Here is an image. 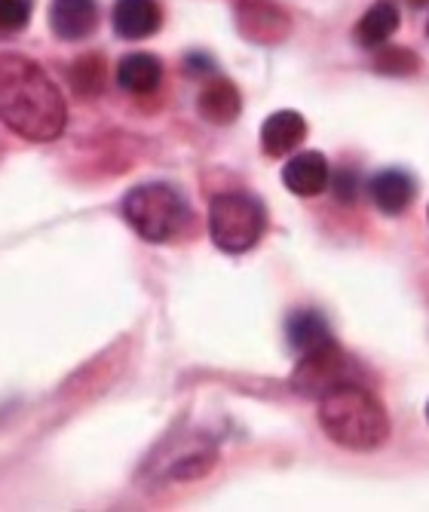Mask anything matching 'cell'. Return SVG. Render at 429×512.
Returning <instances> with one entry per match:
<instances>
[{
  "instance_id": "cell-1",
  "label": "cell",
  "mask_w": 429,
  "mask_h": 512,
  "mask_svg": "<svg viewBox=\"0 0 429 512\" xmlns=\"http://www.w3.org/2000/svg\"><path fill=\"white\" fill-rule=\"evenodd\" d=\"M0 123L28 142H53L68 123L62 92L25 56H0Z\"/></svg>"
},
{
  "instance_id": "cell-2",
  "label": "cell",
  "mask_w": 429,
  "mask_h": 512,
  "mask_svg": "<svg viewBox=\"0 0 429 512\" xmlns=\"http://www.w3.org/2000/svg\"><path fill=\"white\" fill-rule=\"evenodd\" d=\"M319 424L338 445L350 451H374L387 442V411L359 384H341L319 402Z\"/></svg>"
},
{
  "instance_id": "cell-3",
  "label": "cell",
  "mask_w": 429,
  "mask_h": 512,
  "mask_svg": "<svg viewBox=\"0 0 429 512\" xmlns=\"http://www.w3.org/2000/svg\"><path fill=\"white\" fill-rule=\"evenodd\" d=\"M123 215L141 240L169 243L184 230L190 209L184 197L175 188H169V184H141V188H132L126 194Z\"/></svg>"
},
{
  "instance_id": "cell-4",
  "label": "cell",
  "mask_w": 429,
  "mask_h": 512,
  "mask_svg": "<svg viewBox=\"0 0 429 512\" xmlns=\"http://www.w3.org/2000/svg\"><path fill=\"white\" fill-rule=\"evenodd\" d=\"M264 224V206L246 194H218L209 203V234L221 252H249L264 237Z\"/></svg>"
},
{
  "instance_id": "cell-5",
  "label": "cell",
  "mask_w": 429,
  "mask_h": 512,
  "mask_svg": "<svg viewBox=\"0 0 429 512\" xmlns=\"http://www.w3.org/2000/svg\"><path fill=\"white\" fill-rule=\"evenodd\" d=\"M347 375V356L341 353V347L335 341H328L310 353H304L301 365L292 375V387L301 396H325L328 390H335L344 384Z\"/></svg>"
},
{
  "instance_id": "cell-6",
  "label": "cell",
  "mask_w": 429,
  "mask_h": 512,
  "mask_svg": "<svg viewBox=\"0 0 429 512\" xmlns=\"http://www.w3.org/2000/svg\"><path fill=\"white\" fill-rule=\"evenodd\" d=\"M99 25V4L95 0H53L50 28L59 40H83Z\"/></svg>"
},
{
  "instance_id": "cell-7",
  "label": "cell",
  "mask_w": 429,
  "mask_h": 512,
  "mask_svg": "<svg viewBox=\"0 0 429 512\" xmlns=\"http://www.w3.org/2000/svg\"><path fill=\"white\" fill-rule=\"evenodd\" d=\"M114 31L126 40H145L160 31L163 13L157 0H117L111 13Z\"/></svg>"
},
{
  "instance_id": "cell-8",
  "label": "cell",
  "mask_w": 429,
  "mask_h": 512,
  "mask_svg": "<svg viewBox=\"0 0 429 512\" xmlns=\"http://www.w3.org/2000/svg\"><path fill=\"white\" fill-rule=\"evenodd\" d=\"M328 160L319 154V151H307V154H298L285 163L282 169V181L285 188L298 197H316L328 188Z\"/></svg>"
},
{
  "instance_id": "cell-9",
  "label": "cell",
  "mask_w": 429,
  "mask_h": 512,
  "mask_svg": "<svg viewBox=\"0 0 429 512\" xmlns=\"http://www.w3.org/2000/svg\"><path fill=\"white\" fill-rule=\"evenodd\" d=\"M307 135V120L298 111H276L261 126V148L270 157L295 151Z\"/></svg>"
},
{
  "instance_id": "cell-10",
  "label": "cell",
  "mask_w": 429,
  "mask_h": 512,
  "mask_svg": "<svg viewBox=\"0 0 429 512\" xmlns=\"http://www.w3.org/2000/svg\"><path fill=\"white\" fill-rule=\"evenodd\" d=\"M414 194H417L414 178L402 169H387L371 181V197H374L377 209L387 215L405 212L414 203Z\"/></svg>"
},
{
  "instance_id": "cell-11",
  "label": "cell",
  "mask_w": 429,
  "mask_h": 512,
  "mask_svg": "<svg viewBox=\"0 0 429 512\" xmlns=\"http://www.w3.org/2000/svg\"><path fill=\"white\" fill-rule=\"evenodd\" d=\"M160 80H163V65L151 53H129L117 65V83H120V89L135 92V96L154 92L160 86Z\"/></svg>"
},
{
  "instance_id": "cell-12",
  "label": "cell",
  "mask_w": 429,
  "mask_h": 512,
  "mask_svg": "<svg viewBox=\"0 0 429 512\" xmlns=\"http://www.w3.org/2000/svg\"><path fill=\"white\" fill-rule=\"evenodd\" d=\"M240 28L255 43H276L289 25H285V16L276 7L264 4V0H243L240 4Z\"/></svg>"
},
{
  "instance_id": "cell-13",
  "label": "cell",
  "mask_w": 429,
  "mask_h": 512,
  "mask_svg": "<svg viewBox=\"0 0 429 512\" xmlns=\"http://www.w3.org/2000/svg\"><path fill=\"white\" fill-rule=\"evenodd\" d=\"M399 28V10L390 0H377V4L362 16V22L356 25V43L365 46V50H374V46H384Z\"/></svg>"
},
{
  "instance_id": "cell-14",
  "label": "cell",
  "mask_w": 429,
  "mask_h": 512,
  "mask_svg": "<svg viewBox=\"0 0 429 512\" xmlns=\"http://www.w3.org/2000/svg\"><path fill=\"white\" fill-rule=\"evenodd\" d=\"M240 108H243L240 92H236V86L230 80H215L200 92V114L209 123L227 126L240 117Z\"/></svg>"
},
{
  "instance_id": "cell-15",
  "label": "cell",
  "mask_w": 429,
  "mask_h": 512,
  "mask_svg": "<svg viewBox=\"0 0 429 512\" xmlns=\"http://www.w3.org/2000/svg\"><path fill=\"white\" fill-rule=\"evenodd\" d=\"M289 341H292L295 350L310 353V350H316V347L331 341V329H328V322L316 310H298L289 319Z\"/></svg>"
},
{
  "instance_id": "cell-16",
  "label": "cell",
  "mask_w": 429,
  "mask_h": 512,
  "mask_svg": "<svg viewBox=\"0 0 429 512\" xmlns=\"http://www.w3.org/2000/svg\"><path fill=\"white\" fill-rule=\"evenodd\" d=\"M71 83L77 86V92H83V96H95V92H102V86H105V62H102V56L77 59L74 68H71Z\"/></svg>"
},
{
  "instance_id": "cell-17",
  "label": "cell",
  "mask_w": 429,
  "mask_h": 512,
  "mask_svg": "<svg viewBox=\"0 0 429 512\" xmlns=\"http://www.w3.org/2000/svg\"><path fill=\"white\" fill-rule=\"evenodd\" d=\"M34 0H0V31H19L28 25Z\"/></svg>"
},
{
  "instance_id": "cell-18",
  "label": "cell",
  "mask_w": 429,
  "mask_h": 512,
  "mask_svg": "<svg viewBox=\"0 0 429 512\" xmlns=\"http://www.w3.org/2000/svg\"><path fill=\"white\" fill-rule=\"evenodd\" d=\"M212 467H215V454H190V457H184L181 463H175V467L169 470V476L187 482V479H200V476H206Z\"/></svg>"
},
{
  "instance_id": "cell-19",
  "label": "cell",
  "mask_w": 429,
  "mask_h": 512,
  "mask_svg": "<svg viewBox=\"0 0 429 512\" xmlns=\"http://www.w3.org/2000/svg\"><path fill=\"white\" fill-rule=\"evenodd\" d=\"M417 56L408 50H387L377 56V71L380 74H414L417 71Z\"/></svg>"
},
{
  "instance_id": "cell-20",
  "label": "cell",
  "mask_w": 429,
  "mask_h": 512,
  "mask_svg": "<svg viewBox=\"0 0 429 512\" xmlns=\"http://www.w3.org/2000/svg\"><path fill=\"white\" fill-rule=\"evenodd\" d=\"M426 417H429V405H426Z\"/></svg>"
}]
</instances>
